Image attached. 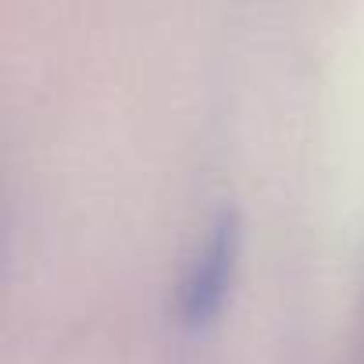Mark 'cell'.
Listing matches in <instances>:
<instances>
[{"mask_svg": "<svg viewBox=\"0 0 364 364\" xmlns=\"http://www.w3.org/2000/svg\"><path fill=\"white\" fill-rule=\"evenodd\" d=\"M236 254H240V215H236V208H218L204 222L186 264L178 272L175 296H171L178 321L200 325V321L215 318V311L222 307V300L229 293Z\"/></svg>", "mask_w": 364, "mask_h": 364, "instance_id": "1", "label": "cell"}]
</instances>
